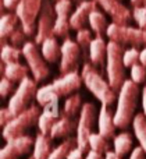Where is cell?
<instances>
[{
    "mask_svg": "<svg viewBox=\"0 0 146 159\" xmlns=\"http://www.w3.org/2000/svg\"><path fill=\"white\" fill-rule=\"evenodd\" d=\"M139 88L131 80H125L117 96V107L114 112V123L117 129H127L135 117V110L138 106Z\"/></svg>",
    "mask_w": 146,
    "mask_h": 159,
    "instance_id": "cell-1",
    "label": "cell"
},
{
    "mask_svg": "<svg viewBox=\"0 0 146 159\" xmlns=\"http://www.w3.org/2000/svg\"><path fill=\"white\" fill-rule=\"evenodd\" d=\"M81 84H82V78L78 71L61 75L50 84H46L39 88L38 93H36V102L39 106H46L49 102L54 101V99L72 95L77 89H79Z\"/></svg>",
    "mask_w": 146,
    "mask_h": 159,
    "instance_id": "cell-2",
    "label": "cell"
},
{
    "mask_svg": "<svg viewBox=\"0 0 146 159\" xmlns=\"http://www.w3.org/2000/svg\"><path fill=\"white\" fill-rule=\"evenodd\" d=\"M81 78L85 87L93 93L95 98L102 102V105L110 106L114 103V101H117L118 95H116V91L110 87L107 80L103 78L91 63H84L82 70H81Z\"/></svg>",
    "mask_w": 146,
    "mask_h": 159,
    "instance_id": "cell-3",
    "label": "cell"
},
{
    "mask_svg": "<svg viewBox=\"0 0 146 159\" xmlns=\"http://www.w3.org/2000/svg\"><path fill=\"white\" fill-rule=\"evenodd\" d=\"M124 49L117 42H107V59H106V74L110 87L116 92L121 89L122 84L125 82L124 74Z\"/></svg>",
    "mask_w": 146,
    "mask_h": 159,
    "instance_id": "cell-4",
    "label": "cell"
},
{
    "mask_svg": "<svg viewBox=\"0 0 146 159\" xmlns=\"http://www.w3.org/2000/svg\"><path fill=\"white\" fill-rule=\"evenodd\" d=\"M106 36L110 41L117 42L121 46H131V48H146V31L141 28H134V27H124V25L118 24H109L107 31H106Z\"/></svg>",
    "mask_w": 146,
    "mask_h": 159,
    "instance_id": "cell-5",
    "label": "cell"
},
{
    "mask_svg": "<svg viewBox=\"0 0 146 159\" xmlns=\"http://www.w3.org/2000/svg\"><path fill=\"white\" fill-rule=\"evenodd\" d=\"M41 107L38 105L32 103V106L29 109H27L25 112H22L21 115L15 116L13 119L11 123H8L7 126L3 129L2 135L6 141L14 140L25 135V131L28 129H31L32 126H35V123H38L39 116H41Z\"/></svg>",
    "mask_w": 146,
    "mask_h": 159,
    "instance_id": "cell-6",
    "label": "cell"
},
{
    "mask_svg": "<svg viewBox=\"0 0 146 159\" xmlns=\"http://www.w3.org/2000/svg\"><path fill=\"white\" fill-rule=\"evenodd\" d=\"M36 93H38V88L35 80L31 77L24 78L17 87L13 96L8 99L7 107L14 116L21 115L22 112L32 106V99H36Z\"/></svg>",
    "mask_w": 146,
    "mask_h": 159,
    "instance_id": "cell-7",
    "label": "cell"
},
{
    "mask_svg": "<svg viewBox=\"0 0 146 159\" xmlns=\"http://www.w3.org/2000/svg\"><path fill=\"white\" fill-rule=\"evenodd\" d=\"M96 124V106L92 102L84 103L82 110L79 113L77 127V144L81 151L89 152V135L93 133V127Z\"/></svg>",
    "mask_w": 146,
    "mask_h": 159,
    "instance_id": "cell-8",
    "label": "cell"
},
{
    "mask_svg": "<svg viewBox=\"0 0 146 159\" xmlns=\"http://www.w3.org/2000/svg\"><path fill=\"white\" fill-rule=\"evenodd\" d=\"M43 0H19V4L15 10L17 17L19 18V25L22 27L25 35H36V24L41 14Z\"/></svg>",
    "mask_w": 146,
    "mask_h": 159,
    "instance_id": "cell-9",
    "label": "cell"
},
{
    "mask_svg": "<svg viewBox=\"0 0 146 159\" xmlns=\"http://www.w3.org/2000/svg\"><path fill=\"white\" fill-rule=\"evenodd\" d=\"M22 56L25 57L28 63V67H29L31 73H32V77L36 82L45 81L47 77H49L50 71L49 67L46 64V60L42 56V52H39L36 43L28 41L27 43L22 46Z\"/></svg>",
    "mask_w": 146,
    "mask_h": 159,
    "instance_id": "cell-10",
    "label": "cell"
},
{
    "mask_svg": "<svg viewBox=\"0 0 146 159\" xmlns=\"http://www.w3.org/2000/svg\"><path fill=\"white\" fill-rule=\"evenodd\" d=\"M56 24V11L54 4L52 0H43L41 14L38 17V24H36V35H35V43L42 45L46 39L53 36V30Z\"/></svg>",
    "mask_w": 146,
    "mask_h": 159,
    "instance_id": "cell-11",
    "label": "cell"
},
{
    "mask_svg": "<svg viewBox=\"0 0 146 159\" xmlns=\"http://www.w3.org/2000/svg\"><path fill=\"white\" fill-rule=\"evenodd\" d=\"M82 57V52L78 43L72 39L67 38L61 43V57H60V74L66 75L70 73L78 71L79 59Z\"/></svg>",
    "mask_w": 146,
    "mask_h": 159,
    "instance_id": "cell-12",
    "label": "cell"
},
{
    "mask_svg": "<svg viewBox=\"0 0 146 159\" xmlns=\"http://www.w3.org/2000/svg\"><path fill=\"white\" fill-rule=\"evenodd\" d=\"M71 0H58L54 3V11H56V24L54 30H53V36L57 38L67 39L70 35V30L71 24H70V18H71Z\"/></svg>",
    "mask_w": 146,
    "mask_h": 159,
    "instance_id": "cell-13",
    "label": "cell"
},
{
    "mask_svg": "<svg viewBox=\"0 0 146 159\" xmlns=\"http://www.w3.org/2000/svg\"><path fill=\"white\" fill-rule=\"evenodd\" d=\"M33 145H35V140L29 135H22V137L6 141V145L0 151V159H18L29 154Z\"/></svg>",
    "mask_w": 146,
    "mask_h": 159,
    "instance_id": "cell-14",
    "label": "cell"
},
{
    "mask_svg": "<svg viewBox=\"0 0 146 159\" xmlns=\"http://www.w3.org/2000/svg\"><path fill=\"white\" fill-rule=\"evenodd\" d=\"M109 16L113 18L114 24L128 27L132 21V11H130L120 0H93Z\"/></svg>",
    "mask_w": 146,
    "mask_h": 159,
    "instance_id": "cell-15",
    "label": "cell"
},
{
    "mask_svg": "<svg viewBox=\"0 0 146 159\" xmlns=\"http://www.w3.org/2000/svg\"><path fill=\"white\" fill-rule=\"evenodd\" d=\"M61 117V112L58 109V99L49 102L46 106H43L41 116L38 120V127H39V133L45 135H50L52 127L54 126V123Z\"/></svg>",
    "mask_w": 146,
    "mask_h": 159,
    "instance_id": "cell-16",
    "label": "cell"
},
{
    "mask_svg": "<svg viewBox=\"0 0 146 159\" xmlns=\"http://www.w3.org/2000/svg\"><path fill=\"white\" fill-rule=\"evenodd\" d=\"M97 10V4L93 0H84L78 4V7L72 11L71 18H70V24L71 28L75 31H79L82 28H85L86 22L89 21V16L92 14V11Z\"/></svg>",
    "mask_w": 146,
    "mask_h": 159,
    "instance_id": "cell-17",
    "label": "cell"
},
{
    "mask_svg": "<svg viewBox=\"0 0 146 159\" xmlns=\"http://www.w3.org/2000/svg\"><path fill=\"white\" fill-rule=\"evenodd\" d=\"M116 123H114V115L109 106L102 105V109L99 112V117H97V130L99 134L103 135L106 140H111L116 138Z\"/></svg>",
    "mask_w": 146,
    "mask_h": 159,
    "instance_id": "cell-18",
    "label": "cell"
},
{
    "mask_svg": "<svg viewBox=\"0 0 146 159\" xmlns=\"http://www.w3.org/2000/svg\"><path fill=\"white\" fill-rule=\"evenodd\" d=\"M78 121L75 119H67V117H60L54 123L50 131V138L56 140V138H70L72 133H77Z\"/></svg>",
    "mask_w": 146,
    "mask_h": 159,
    "instance_id": "cell-19",
    "label": "cell"
},
{
    "mask_svg": "<svg viewBox=\"0 0 146 159\" xmlns=\"http://www.w3.org/2000/svg\"><path fill=\"white\" fill-rule=\"evenodd\" d=\"M107 59V43L103 38H93L89 48V61L93 67H99L103 63H106Z\"/></svg>",
    "mask_w": 146,
    "mask_h": 159,
    "instance_id": "cell-20",
    "label": "cell"
},
{
    "mask_svg": "<svg viewBox=\"0 0 146 159\" xmlns=\"http://www.w3.org/2000/svg\"><path fill=\"white\" fill-rule=\"evenodd\" d=\"M52 151L53 149H52V138H50V135H45L42 133L36 134L32 159H49Z\"/></svg>",
    "mask_w": 146,
    "mask_h": 159,
    "instance_id": "cell-21",
    "label": "cell"
},
{
    "mask_svg": "<svg viewBox=\"0 0 146 159\" xmlns=\"http://www.w3.org/2000/svg\"><path fill=\"white\" fill-rule=\"evenodd\" d=\"M41 52H42V56L45 57V60L49 61V63H56L61 57V46L57 43L56 36L46 39L41 45Z\"/></svg>",
    "mask_w": 146,
    "mask_h": 159,
    "instance_id": "cell-22",
    "label": "cell"
},
{
    "mask_svg": "<svg viewBox=\"0 0 146 159\" xmlns=\"http://www.w3.org/2000/svg\"><path fill=\"white\" fill-rule=\"evenodd\" d=\"M82 96L81 93H72L66 99L63 105V110H61V117L67 119H74L78 113L82 110Z\"/></svg>",
    "mask_w": 146,
    "mask_h": 159,
    "instance_id": "cell-23",
    "label": "cell"
},
{
    "mask_svg": "<svg viewBox=\"0 0 146 159\" xmlns=\"http://www.w3.org/2000/svg\"><path fill=\"white\" fill-rule=\"evenodd\" d=\"M18 21L19 18L17 17V14L7 13L2 16V18H0V38H2L3 45H6V39L10 38V35L18 27Z\"/></svg>",
    "mask_w": 146,
    "mask_h": 159,
    "instance_id": "cell-24",
    "label": "cell"
},
{
    "mask_svg": "<svg viewBox=\"0 0 146 159\" xmlns=\"http://www.w3.org/2000/svg\"><path fill=\"white\" fill-rule=\"evenodd\" d=\"M29 71V67L24 66L21 63L4 64V67H3V75L13 82H21L24 78L28 77Z\"/></svg>",
    "mask_w": 146,
    "mask_h": 159,
    "instance_id": "cell-25",
    "label": "cell"
},
{
    "mask_svg": "<svg viewBox=\"0 0 146 159\" xmlns=\"http://www.w3.org/2000/svg\"><path fill=\"white\" fill-rule=\"evenodd\" d=\"M132 135L127 131L120 133L118 135H116V138L113 140V151L118 155L120 158H124L127 154L132 152Z\"/></svg>",
    "mask_w": 146,
    "mask_h": 159,
    "instance_id": "cell-26",
    "label": "cell"
},
{
    "mask_svg": "<svg viewBox=\"0 0 146 159\" xmlns=\"http://www.w3.org/2000/svg\"><path fill=\"white\" fill-rule=\"evenodd\" d=\"M89 25H91L92 32L96 34L97 38H103V34H106L107 31V20H106L105 14L99 10L92 11V14L89 16Z\"/></svg>",
    "mask_w": 146,
    "mask_h": 159,
    "instance_id": "cell-27",
    "label": "cell"
},
{
    "mask_svg": "<svg viewBox=\"0 0 146 159\" xmlns=\"http://www.w3.org/2000/svg\"><path fill=\"white\" fill-rule=\"evenodd\" d=\"M92 31L88 28H82V30L77 31V36H75V42L78 43V46L81 48V52H82V59L84 63H89V48L92 43Z\"/></svg>",
    "mask_w": 146,
    "mask_h": 159,
    "instance_id": "cell-28",
    "label": "cell"
},
{
    "mask_svg": "<svg viewBox=\"0 0 146 159\" xmlns=\"http://www.w3.org/2000/svg\"><path fill=\"white\" fill-rule=\"evenodd\" d=\"M132 127L135 137L139 143V147L144 149L146 154V116L144 113H136V116L134 117L132 121Z\"/></svg>",
    "mask_w": 146,
    "mask_h": 159,
    "instance_id": "cell-29",
    "label": "cell"
},
{
    "mask_svg": "<svg viewBox=\"0 0 146 159\" xmlns=\"http://www.w3.org/2000/svg\"><path fill=\"white\" fill-rule=\"evenodd\" d=\"M77 137H70L66 138L61 144H58L56 148H53L52 154H50L49 159H67L68 154L72 151L74 148H77Z\"/></svg>",
    "mask_w": 146,
    "mask_h": 159,
    "instance_id": "cell-30",
    "label": "cell"
},
{
    "mask_svg": "<svg viewBox=\"0 0 146 159\" xmlns=\"http://www.w3.org/2000/svg\"><path fill=\"white\" fill-rule=\"evenodd\" d=\"M88 144H89V151L99 152V154H102V155H106L107 152H110L109 140H106L99 133H92V134L89 135Z\"/></svg>",
    "mask_w": 146,
    "mask_h": 159,
    "instance_id": "cell-31",
    "label": "cell"
},
{
    "mask_svg": "<svg viewBox=\"0 0 146 159\" xmlns=\"http://www.w3.org/2000/svg\"><path fill=\"white\" fill-rule=\"evenodd\" d=\"M22 55V50L18 48L11 46L10 43H6L2 46V53H0V59L4 64H11V63H19L18 59Z\"/></svg>",
    "mask_w": 146,
    "mask_h": 159,
    "instance_id": "cell-32",
    "label": "cell"
},
{
    "mask_svg": "<svg viewBox=\"0 0 146 159\" xmlns=\"http://www.w3.org/2000/svg\"><path fill=\"white\" fill-rule=\"evenodd\" d=\"M25 36H27V35H25L22 27H21V25H18V27L15 28V31H14V32L10 35L8 42H10V45H11V46H14V48L24 46V45L28 42V41H25Z\"/></svg>",
    "mask_w": 146,
    "mask_h": 159,
    "instance_id": "cell-33",
    "label": "cell"
},
{
    "mask_svg": "<svg viewBox=\"0 0 146 159\" xmlns=\"http://www.w3.org/2000/svg\"><path fill=\"white\" fill-rule=\"evenodd\" d=\"M139 50L136 48H130V49L124 50V66L125 67H132L139 63Z\"/></svg>",
    "mask_w": 146,
    "mask_h": 159,
    "instance_id": "cell-34",
    "label": "cell"
},
{
    "mask_svg": "<svg viewBox=\"0 0 146 159\" xmlns=\"http://www.w3.org/2000/svg\"><path fill=\"white\" fill-rule=\"evenodd\" d=\"M131 81H134L135 84L145 82L146 81V67L142 66L141 63L131 67Z\"/></svg>",
    "mask_w": 146,
    "mask_h": 159,
    "instance_id": "cell-35",
    "label": "cell"
},
{
    "mask_svg": "<svg viewBox=\"0 0 146 159\" xmlns=\"http://www.w3.org/2000/svg\"><path fill=\"white\" fill-rule=\"evenodd\" d=\"M132 20L138 24V28L146 31V7H134Z\"/></svg>",
    "mask_w": 146,
    "mask_h": 159,
    "instance_id": "cell-36",
    "label": "cell"
},
{
    "mask_svg": "<svg viewBox=\"0 0 146 159\" xmlns=\"http://www.w3.org/2000/svg\"><path fill=\"white\" fill-rule=\"evenodd\" d=\"M14 89V82L10 81L8 78L3 77L2 81H0V95L2 98H7Z\"/></svg>",
    "mask_w": 146,
    "mask_h": 159,
    "instance_id": "cell-37",
    "label": "cell"
},
{
    "mask_svg": "<svg viewBox=\"0 0 146 159\" xmlns=\"http://www.w3.org/2000/svg\"><path fill=\"white\" fill-rule=\"evenodd\" d=\"M14 117H15V116H14L13 113L10 112V109H8L7 106L2 107V110H0V124H2L3 129H4V127L7 126L8 123H11Z\"/></svg>",
    "mask_w": 146,
    "mask_h": 159,
    "instance_id": "cell-38",
    "label": "cell"
},
{
    "mask_svg": "<svg viewBox=\"0 0 146 159\" xmlns=\"http://www.w3.org/2000/svg\"><path fill=\"white\" fill-rule=\"evenodd\" d=\"M130 159H146V154L141 147H135L130 155Z\"/></svg>",
    "mask_w": 146,
    "mask_h": 159,
    "instance_id": "cell-39",
    "label": "cell"
},
{
    "mask_svg": "<svg viewBox=\"0 0 146 159\" xmlns=\"http://www.w3.org/2000/svg\"><path fill=\"white\" fill-rule=\"evenodd\" d=\"M19 0H3V7L6 10H17Z\"/></svg>",
    "mask_w": 146,
    "mask_h": 159,
    "instance_id": "cell-40",
    "label": "cell"
},
{
    "mask_svg": "<svg viewBox=\"0 0 146 159\" xmlns=\"http://www.w3.org/2000/svg\"><path fill=\"white\" fill-rule=\"evenodd\" d=\"M84 154H85V152L81 151V149L77 147V148H74L71 152H70L68 157H67V159H85V158H84Z\"/></svg>",
    "mask_w": 146,
    "mask_h": 159,
    "instance_id": "cell-41",
    "label": "cell"
},
{
    "mask_svg": "<svg viewBox=\"0 0 146 159\" xmlns=\"http://www.w3.org/2000/svg\"><path fill=\"white\" fill-rule=\"evenodd\" d=\"M85 159H106V155H102L99 152H95V151H89L86 154Z\"/></svg>",
    "mask_w": 146,
    "mask_h": 159,
    "instance_id": "cell-42",
    "label": "cell"
},
{
    "mask_svg": "<svg viewBox=\"0 0 146 159\" xmlns=\"http://www.w3.org/2000/svg\"><path fill=\"white\" fill-rule=\"evenodd\" d=\"M142 113L146 116V84L144 85V89H142Z\"/></svg>",
    "mask_w": 146,
    "mask_h": 159,
    "instance_id": "cell-43",
    "label": "cell"
},
{
    "mask_svg": "<svg viewBox=\"0 0 146 159\" xmlns=\"http://www.w3.org/2000/svg\"><path fill=\"white\" fill-rule=\"evenodd\" d=\"M132 7H146V0H131Z\"/></svg>",
    "mask_w": 146,
    "mask_h": 159,
    "instance_id": "cell-44",
    "label": "cell"
},
{
    "mask_svg": "<svg viewBox=\"0 0 146 159\" xmlns=\"http://www.w3.org/2000/svg\"><path fill=\"white\" fill-rule=\"evenodd\" d=\"M139 63H141L142 66L146 67V48L145 49H142L141 53H139Z\"/></svg>",
    "mask_w": 146,
    "mask_h": 159,
    "instance_id": "cell-45",
    "label": "cell"
},
{
    "mask_svg": "<svg viewBox=\"0 0 146 159\" xmlns=\"http://www.w3.org/2000/svg\"><path fill=\"white\" fill-rule=\"evenodd\" d=\"M106 159H122V158H120L114 151H110L106 154Z\"/></svg>",
    "mask_w": 146,
    "mask_h": 159,
    "instance_id": "cell-46",
    "label": "cell"
},
{
    "mask_svg": "<svg viewBox=\"0 0 146 159\" xmlns=\"http://www.w3.org/2000/svg\"><path fill=\"white\" fill-rule=\"evenodd\" d=\"M56 2H58V0H54V3H56Z\"/></svg>",
    "mask_w": 146,
    "mask_h": 159,
    "instance_id": "cell-47",
    "label": "cell"
},
{
    "mask_svg": "<svg viewBox=\"0 0 146 159\" xmlns=\"http://www.w3.org/2000/svg\"><path fill=\"white\" fill-rule=\"evenodd\" d=\"M77 2H79V0H77Z\"/></svg>",
    "mask_w": 146,
    "mask_h": 159,
    "instance_id": "cell-48",
    "label": "cell"
},
{
    "mask_svg": "<svg viewBox=\"0 0 146 159\" xmlns=\"http://www.w3.org/2000/svg\"><path fill=\"white\" fill-rule=\"evenodd\" d=\"M31 159H32V158H31Z\"/></svg>",
    "mask_w": 146,
    "mask_h": 159,
    "instance_id": "cell-49",
    "label": "cell"
}]
</instances>
